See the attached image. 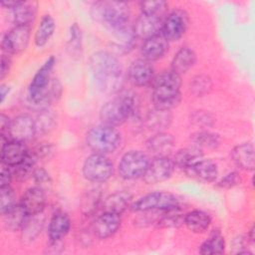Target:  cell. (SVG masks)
<instances>
[{
  "label": "cell",
  "mask_w": 255,
  "mask_h": 255,
  "mask_svg": "<svg viewBox=\"0 0 255 255\" xmlns=\"http://www.w3.org/2000/svg\"><path fill=\"white\" fill-rule=\"evenodd\" d=\"M89 66L98 90L108 95L121 92L125 75L121 63L112 53L95 52L90 57Z\"/></svg>",
  "instance_id": "6da1fadb"
},
{
  "label": "cell",
  "mask_w": 255,
  "mask_h": 255,
  "mask_svg": "<svg viewBox=\"0 0 255 255\" xmlns=\"http://www.w3.org/2000/svg\"><path fill=\"white\" fill-rule=\"evenodd\" d=\"M181 78L172 71L159 74L152 81L151 100L155 109L170 111L181 100Z\"/></svg>",
  "instance_id": "7a4b0ae2"
},
{
  "label": "cell",
  "mask_w": 255,
  "mask_h": 255,
  "mask_svg": "<svg viewBox=\"0 0 255 255\" xmlns=\"http://www.w3.org/2000/svg\"><path fill=\"white\" fill-rule=\"evenodd\" d=\"M136 95L130 91L120 92L115 99L107 102L100 111V119L103 125L118 127L134 116L138 110Z\"/></svg>",
  "instance_id": "3957f363"
},
{
  "label": "cell",
  "mask_w": 255,
  "mask_h": 255,
  "mask_svg": "<svg viewBox=\"0 0 255 255\" xmlns=\"http://www.w3.org/2000/svg\"><path fill=\"white\" fill-rule=\"evenodd\" d=\"M91 15L114 31L128 24L129 9L124 2L99 1L92 6Z\"/></svg>",
  "instance_id": "277c9868"
},
{
  "label": "cell",
  "mask_w": 255,
  "mask_h": 255,
  "mask_svg": "<svg viewBox=\"0 0 255 255\" xmlns=\"http://www.w3.org/2000/svg\"><path fill=\"white\" fill-rule=\"evenodd\" d=\"M87 145L96 153L107 154L117 150L122 142V135L115 128L101 125L92 128L86 134Z\"/></svg>",
  "instance_id": "5b68a950"
},
{
  "label": "cell",
  "mask_w": 255,
  "mask_h": 255,
  "mask_svg": "<svg viewBox=\"0 0 255 255\" xmlns=\"http://www.w3.org/2000/svg\"><path fill=\"white\" fill-rule=\"evenodd\" d=\"M180 208L179 198L167 191H155L145 194L132 202L130 209L133 212H146V211H159L165 212L176 210Z\"/></svg>",
  "instance_id": "8992f818"
},
{
  "label": "cell",
  "mask_w": 255,
  "mask_h": 255,
  "mask_svg": "<svg viewBox=\"0 0 255 255\" xmlns=\"http://www.w3.org/2000/svg\"><path fill=\"white\" fill-rule=\"evenodd\" d=\"M148 155L141 150H129L126 152L119 162V173L126 180H133L142 177L148 164Z\"/></svg>",
  "instance_id": "52a82bcc"
},
{
  "label": "cell",
  "mask_w": 255,
  "mask_h": 255,
  "mask_svg": "<svg viewBox=\"0 0 255 255\" xmlns=\"http://www.w3.org/2000/svg\"><path fill=\"white\" fill-rule=\"evenodd\" d=\"M113 163L105 155L101 153H93L89 155L83 164L84 177L94 183H103L113 175Z\"/></svg>",
  "instance_id": "ba28073f"
},
{
  "label": "cell",
  "mask_w": 255,
  "mask_h": 255,
  "mask_svg": "<svg viewBox=\"0 0 255 255\" xmlns=\"http://www.w3.org/2000/svg\"><path fill=\"white\" fill-rule=\"evenodd\" d=\"M188 23L187 13L182 9H174L162 21L161 34L168 42L177 41L186 32Z\"/></svg>",
  "instance_id": "9c48e42d"
},
{
  "label": "cell",
  "mask_w": 255,
  "mask_h": 255,
  "mask_svg": "<svg viewBox=\"0 0 255 255\" xmlns=\"http://www.w3.org/2000/svg\"><path fill=\"white\" fill-rule=\"evenodd\" d=\"M174 169L175 164L171 158L166 155H158L149 161L142 179L147 184L159 183L171 177Z\"/></svg>",
  "instance_id": "30bf717a"
},
{
  "label": "cell",
  "mask_w": 255,
  "mask_h": 255,
  "mask_svg": "<svg viewBox=\"0 0 255 255\" xmlns=\"http://www.w3.org/2000/svg\"><path fill=\"white\" fill-rule=\"evenodd\" d=\"M30 31V26L15 25L4 35L1 43L2 50L7 55H15L23 52L29 44Z\"/></svg>",
  "instance_id": "8fae6325"
},
{
  "label": "cell",
  "mask_w": 255,
  "mask_h": 255,
  "mask_svg": "<svg viewBox=\"0 0 255 255\" xmlns=\"http://www.w3.org/2000/svg\"><path fill=\"white\" fill-rule=\"evenodd\" d=\"M37 134L36 121L27 114L17 116L11 121L8 139L17 141H28Z\"/></svg>",
  "instance_id": "7c38bea8"
},
{
  "label": "cell",
  "mask_w": 255,
  "mask_h": 255,
  "mask_svg": "<svg viewBox=\"0 0 255 255\" xmlns=\"http://www.w3.org/2000/svg\"><path fill=\"white\" fill-rule=\"evenodd\" d=\"M128 81L135 87H145L154 79L153 68L144 59H136L129 65L127 73Z\"/></svg>",
  "instance_id": "4fadbf2b"
},
{
  "label": "cell",
  "mask_w": 255,
  "mask_h": 255,
  "mask_svg": "<svg viewBox=\"0 0 255 255\" xmlns=\"http://www.w3.org/2000/svg\"><path fill=\"white\" fill-rule=\"evenodd\" d=\"M122 218L121 214L104 211L99 215L93 225V231L95 235L100 239H107L113 236L121 227Z\"/></svg>",
  "instance_id": "5bb4252c"
},
{
  "label": "cell",
  "mask_w": 255,
  "mask_h": 255,
  "mask_svg": "<svg viewBox=\"0 0 255 255\" xmlns=\"http://www.w3.org/2000/svg\"><path fill=\"white\" fill-rule=\"evenodd\" d=\"M162 18L154 15L141 13L132 25L133 32L137 39L146 40L161 32Z\"/></svg>",
  "instance_id": "9a60e30c"
},
{
  "label": "cell",
  "mask_w": 255,
  "mask_h": 255,
  "mask_svg": "<svg viewBox=\"0 0 255 255\" xmlns=\"http://www.w3.org/2000/svg\"><path fill=\"white\" fill-rule=\"evenodd\" d=\"M46 202L45 190L37 185L28 188L20 199V204L29 215L42 213L46 206Z\"/></svg>",
  "instance_id": "2e32d148"
},
{
  "label": "cell",
  "mask_w": 255,
  "mask_h": 255,
  "mask_svg": "<svg viewBox=\"0 0 255 255\" xmlns=\"http://www.w3.org/2000/svg\"><path fill=\"white\" fill-rule=\"evenodd\" d=\"M28 152L24 142L13 139L5 140L1 145V161L4 165L13 167L21 162Z\"/></svg>",
  "instance_id": "e0dca14e"
},
{
  "label": "cell",
  "mask_w": 255,
  "mask_h": 255,
  "mask_svg": "<svg viewBox=\"0 0 255 255\" xmlns=\"http://www.w3.org/2000/svg\"><path fill=\"white\" fill-rule=\"evenodd\" d=\"M168 51V41L161 33L143 41L141 45V55L148 62L161 59Z\"/></svg>",
  "instance_id": "ac0fdd59"
},
{
  "label": "cell",
  "mask_w": 255,
  "mask_h": 255,
  "mask_svg": "<svg viewBox=\"0 0 255 255\" xmlns=\"http://www.w3.org/2000/svg\"><path fill=\"white\" fill-rule=\"evenodd\" d=\"M187 176L204 183L213 182L218 176V168L210 159L201 158L184 170Z\"/></svg>",
  "instance_id": "d6986e66"
},
{
  "label": "cell",
  "mask_w": 255,
  "mask_h": 255,
  "mask_svg": "<svg viewBox=\"0 0 255 255\" xmlns=\"http://www.w3.org/2000/svg\"><path fill=\"white\" fill-rule=\"evenodd\" d=\"M231 157L237 167L246 171H252L255 166L253 143L243 142L236 145L231 151Z\"/></svg>",
  "instance_id": "ffe728a7"
},
{
  "label": "cell",
  "mask_w": 255,
  "mask_h": 255,
  "mask_svg": "<svg viewBox=\"0 0 255 255\" xmlns=\"http://www.w3.org/2000/svg\"><path fill=\"white\" fill-rule=\"evenodd\" d=\"M71 229V219L64 211H56L50 218L48 236L50 241L62 240Z\"/></svg>",
  "instance_id": "44dd1931"
},
{
  "label": "cell",
  "mask_w": 255,
  "mask_h": 255,
  "mask_svg": "<svg viewBox=\"0 0 255 255\" xmlns=\"http://www.w3.org/2000/svg\"><path fill=\"white\" fill-rule=\"evenodd\" d=\"M132 203V195L128 191H117L103 200L102 208L104 211L122 214Z\"/></svg>",
  "instance_id": "7402d4cb"
},
{
  "label": "cell",
  "mask_w": 255,
  "mask_h": 255,
  "mask_svg": "<svg viewBox=\"0 0 255 255\" xmlns=\"http://www.w3.org/2000/svg\"><path fill=\"white\" fill-rule=\"evenodd\" d=\"M196 63V55L189 47H181L171 61V71L177 75L185 74Z\"/></svg>",
  "instance_id": "603a6c76"
},
{
  "label": "cell",
  "mask_w": 255,
  "mask_h": 255,
  "mask_svg": "<svg viewBox=\"0 0 255 255\" xmlns=\"http://www.w3.org/2000/svg\"><path fill=\"white\" fill-rule=\"evenodd\" d=\"M211 224V217L202 210H191L184 215V225L193 233L205 232Z\"/></svg>",
  "instance_id": "cb8c5ba5"
},
{
  "label": "cell",
  "mask_w": 255,
  "mask_h": 255,
  "mask_svg": "<svg viewBox=\"0 0 255 255\" xmlns=\"http://www.w3.org/2000/svg\"><path fill=\"white\" fill-rule=\"evenodd\" d=\"M173 145V136L164 131H158L154 135L150 136L146 141L147 149L156 156L165 155V153L171 150Z\"/></svg>",
  "instance_id": "d4e9b609"
},
{
  "label": "cell",
  "mask_w": 255,
  "mask_h": 255,
  "mask_svg": "<svg viewBox=\"0 0 255 255\" xmlns=\"http://www.w3.org/2000/svg\"><path fill=\"white\" fill-rule=\"evenodd\" d=\"M12 11V20L18 26H30L37 14V5L33 2L21 1Z\"/></svg>",
  "instance_id": "484cf974"
},
{
  "label": "cell",
  "mask_w": 255,
  "mask_h": 255,
  "mask_svg": "<svg viewBox=\"0 0 255 255\" xmlns=\"http://www.w3.org/2000/svg\"><path fill=\"white\" fill-rule=\"evenodd\" d=\"M201 158H203L202 149L196 145H193L179 149L174 154L172 160L175 164V167H179L182 170H185Z\"/></svg>",
  "instance_id": "4316f807"
},
{
  "label": "cell",
  "mask_w": 255,
  "mask_h": 255,
  "mask_svg": "<svg viewBox=\"0 0 255 255\" xmlns=\"http://www.w3.org/2000/svg\"><path fill=\"white\" fill-rule=\"evenodd\" d=\"M172 115L170 111H164L159 109H153L148 112L145 118L146 127L155 131H163V129L167 128L171 123Z\"/></svg>",
  "instance_id": "83f0119b"
},
{
  "label": "cell",
  "mask_w": 255,
  "mask_h": 255,
  "mask_svg": "<svg viewBox=\"0 0 255 255\" xmlns=\"http://www.w3.org/2000/svg\"><path fill=\"white\" fill-rule=\"evenodd\" d=\"M42 213L29 215L27 218L24 226L21 229V238L24 242H31L35 240L41 233L45 221Z\"/></svg>",
  "instance_id": "f1b7e54d"
},
{
  "label": "cell",
  "mask_w": 255,
  "mask_h": 255,
  "mask_svg": "<svg viewBox=\"0 0 255 255\" xmlns=\"http://www.w3.org/2000/svg\"><path fill=\"white\" fill-rule=\"evenodd\" d=\"M113 32L116 39V46L120 51L125 53L129 52L136 44L137 38L133 32L132 26L128 24L122 28L114 30Z\"/></svg>",
  "instance_id": "f546056e"
},
{
  "label": "cell",
  "mask_w": 255,
  "mask_h": 255,
  "mask_svg": "<svg viewBox=\"0 0 255 255\" xmlns=\"http://www.w3.org/2000/svg\"><path fill=\"white\" fill-rule=\"evenodd\" d=\"M3 217H4L5 227L11 231H17L22 229L27 218L29 217V214L19 203V204H16L8 212L3 214Z\"/></svg>",
  "instance_id": "4dcf8cb0"
},
{
  "label": "cell",
  "mask_w": 255,
  "mask_h": 255,
  "mask_svg": "<svg viewBox=\"0 0 255 255\" xmlns=\"http://www.w3.org/2000/svg\"><path fill=\"white\" fill-rule=\"evenodd\" d=\"M225 250L224 236L219 230H213L208 238L200 245L199 253L203 255L222 254Z\"/></svg>",
  "instance_id": "1f68e13d"
},
{
  "label": "cell",
  "mask_w": 255,
  "mask_h": 255,
  "mask_svg": "<svg viewBox=\"0 0 255 255\" xmlns=\"http://www.w3.org/2000/svg\"><path fill=\"white\" fill-rule=\"evenodd\" d=\"M55 27H56V24H55L54 18L49 14L44 15L35 33L34 41L36 46L38 47L45 46L47 42L50 40V38L52 37V35L54 34Z\"/></svg>",
  "instance_id": "d6a6232c"
},
{
  "label": "cell",
  "mask_w": 255,
  "mask_h": 255,
  "mask_svg": "<svg viewBox=\"0 0 255 255\" xmlns=\"http://www.w3.org/2000/svg\"><path fill=\"white\" fill-rule=\"evenodd\" d=\"M38 158L35 156V154L32 151H29L28 154L25 156V158L13 166L12 172L13 176L18 180H25L31 175L33 176L36 168V162Z\"/></svg>",
  "instance_id": "836d02e7"
},
{
  "label": "cell",
  "mask_w": 255,
  "mask_h": 255,
  "mask_svg": "<svg viewBox=\"0 0 255 255\" xmlns=\"http://www.w3.org/2000/svg\"><path fill=\"white\" fill-rule=\"evenodd\" d=\"M102 193L100 190L94 188L87 191L82 200V211L87 216L93 215L97 210L102 207Z\"/></svg>",
  "instance_id": "e575fe53"
},
{
  "label": "cell",
  "mask_w": 255,
  "mask_h": 255,
  "mask_svg": "<svg viewBox=\"0 0 255 255\" xmlns=\"http://www.w3.org/2000/svg\"><path fill=\"white\" fill-rule=\"evenodd\" d=\"M191 140L193 141L194 145L206 148H216L219 145L220 138L218 134L210 132L208 130H198L191 134Z\"/></svg>",
  "instance_id": "d590c367"
},
{
  "label": "cell",
  "mask_w": 255,
  "mask_h": 255,
  "mask_svg": "<svg viewBox=\"0 0 255 255\" xmlns=\"http://www.w3.org/2000/svg\"><path fill=\"white\" fill-rule=\"evenodd\" d=\"M179 209L165 211L162 216H160L156 224L160 228H178L184 224V215L178 213Z\"/></svg>",
  "instance_id": "8d00e7d4"
},
{
  "label": "cell",
  "mask_w": 255,
  "mask_h": 255,
  "mask_svg": "<svg viewBox=\"0 0 255 255\" xmlns=\"http://www.w3.org/2000/svg\"><path fill=\"white\" fill-rule=\"evenodd\" d=\"M67 49L71 56H79L82 51V32L77 23L70 27Z\"/></svg>",
  "instance_id": "74e56055"
},
{
  "label": "cell",
  "mask_w": 255,
  "mask_h": 255,
  "mask_svg": "<svg viewBox=\"0 0 255 255\" xmlns=\"http://www.w3.org/2000/svg\"><path fill=\"white\" fill-rule=\"evenodd\" d=\"M190 91L196 97L208 94L212 88L211 79L207 75H197L190 82Z\"/></svg>",
  "instance_id": "f35d334b"
},
{
  "label": "cell",
  "mask_w": 255,
  "mask_h": 255,
  "mask_svg": "<svg viewBox=\"0 0 255 255\" xmlns=\"http://www.w3.org/2000/svg\"><path fill=\"white\" fill-rule=\"evenodd\" d=\"M16 193L10 186L0 187V211L5 214L16 205Z\"/></svg>",
  "instance_id": "ab89813d"
},
{
  "label": "cell",
  "mask_w": 255,
  "mask_h": 255,
  "mask_svg": "<svg viewBox=\"0 0 255 255\" xmlns=\"http://www.w3.org/2000/svg\"><path fill=\"white\" fill-rule=\"evenodd\" d=\"M56 124L54 115L49 111L45 110L40 112L36 120V127H37V133H46L54 128Z\"/></svg>",
  "instance_id": "60d3db41"
},
{
  "label": "cell",
  "mask_w": 255,
  "mask_h": 255,
  "mask_svg": "<svg viewBox=\"0 0 255 255\" xmlns=\"http://www.w3.org/2000/svg\"><path fill=\"white\" fill-rule=\"evenodd\" d=\"M141 13L161 17L167 8V3L164 1H144L140 2Z\"/></svg>",
  "instance_id": "b9f144b4"
},
{
  "label": "cell",
  "mask_w": 255,
  "mask_h": 255,
  "mask_svg": "<svg viewBox=\"0 0 255 255\" xmlns=\"http://www.w3.org/2000/svg\"><path fill=\"white\" fill-rule=\"evenodd\" d=\"M190 121L199 128H209L213 125V117L206 111H195L191 117Z\"/></svg>",
  "instance_id": "7bdbcfd3"
},
{
  "label": "cell",
  "mask_w": 255,
  "mask_h": 255,
  "mask_svg": "<svg viewBox=\"0 0 255 255\" xmlns=\"http://www.w3.org/2000/svg\"><path fill=\"white\" fill-rule=\"evenodd\" d=\"M240 182H241L240 174L237 171H231V172L225 174L217 182V186L220 187V188L229 189V188H232V187L238 185Z\"/></svg>",
  "instance_id": "ee69618b"
},
{
  "label": "cell",
  "mask_w": 255,
  "mask_h": 255,
  "mask_svg": "<svg viewBox=\"0 0 255 255\" xmlns=\"http://www.w3.org/2000/svg\"><path fill=\"white\" fill-rule=\"evenodd\" d=\"M33 178H34L36 185L41 187L44 190L47 189L48 187H50L52 184V180H51L49 173L43 168H36V170L33 174Z\"/></svg>",
  "instance_id": "f6af8a7d"
},
{
  "label": "cell",
  "mask_w": 255,
  "mask_h": 255,
  "mask_svg": "<svg viewBox=\"0 0 255 255\" xmlns=\"http://www.w3.org/2000/svg\"><path fill=\"white\" fill-rule=\"evenodd\" d=\"M12 178H13L12 169H10V166L3 164L1 168V175H0V187L10 186Z\"/></svg>",
  "instance_id": "bcb514c9"
},
{
  "label": "cell",
  "mask_w": 255,
  "mask_h": 255,
  "mask_svg": "<svg viewBox=\"0 0 255 255\" xmlns=\"http://www.w3.org/2000/svg\"><path fill=\"white\" fill-rule=\"evenodd\" d=\"M35 156L40 159V158H45V157H49L50 154L53 152V148L51 145L49 144H43L41 146H38L34 151H32Z\"/></svg>",
  "instance_id": "7dc6e473"
},
{
  "label": "cell",
  "mask_w": 255,
  "mask_h": 255,
  "mask_svg": "<svg viewBox=\"0 0 255 255\" xmlns=\"http://www.w3.org/2000/svg\"><path fill=\"white\" fill-rule=\"evenodd\" d=\"M11 67V60L9 58V55H2L1 57V69H0V79H3L10 70Z\"/></svg>",
  "instance_id": "c3c4849f"
},
{
  "label": "cell",
  "mask_w": 255,
  "mask_h": 255,
  "mask_svg": "<svg viewBox=\"0 0 255 255\" xmlns=\"http://www.w3.org/2000/svg\"><path fill=\"white\" fill-rule=\"evenodd\" d=\"M10 92V87L8 85H1L0 87V98H1V103L4 102L6 96Z\"/></svg>",
  "instance_id": "681fc988"
},
{
  "label": "cell",
  "mask_w": 255,
  "mask_h": 255,
  "mask_svg": "<svg viewBox=\"0 0 255 255\" xmlns=\"http://www.w3.org/2000/svg\"><path fill=\"white\" fill-rule=\"evenodd\" d=\"M20 2L21 1H2L1 6H3L4 8H8V9L12 10L15 7H17L20 4Z\"/></svg>",
  "instance_id": "f907efd6"
},
{
  "label": "cell",
  "mask_w": 255,
  "mask_h": 255,
  "mask_svg": "<svg viewBox=\"0 0 255 255\" xmlns=\"http://www.w3.org/2000/svg\"><path fill=\"white\" fill-rule=\"evenodd\" d=\"M254 233H255V228H254V225H252L251 226V228H250V230H249V232H248V234H247V240L250 242V243H254V241H255V239H254Z\"/></svg>",
  "instance_id": "816d5d0a"
}]
</instances>
